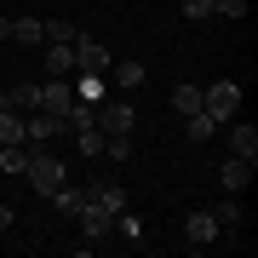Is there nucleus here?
<instances>
[{
	"label": "nucleus",
	"instance_id": "obj_1",
	"mask_svg": "<svg viewBox=\"0 0 258 258\" xmlns=\"http://www.w3.org/2000/svg\"><path fill=\"white\" fill-rule=\"evenodd\" d=\"M23 178L35 184V195H52V189L69 184V178H63V161H57L52 149H35V155H29V166H23Z\"/></svg>",
	"mask_w": 258,
	"mask_h": 258
},
{
	"label": "nucleus",
	"instance_id": "obj_2",
	"mask_svg": "<svg viewBox=\"0 0 258 258\" xmlns=\"http://www.w3.org/2000/svg\"><path fill=\"white\" fill-rule=\"evenodd\" d=\"M201 109L218 120V126H224V120H235V109H241V86H235V81H212L207 92H201Z\"/></svg>",
	"mask_w": 258,
	"mask_h": 258
},
{
	"label": "nucleus",
	"instance_id": "obj_3",
	"mask_svg": "<svg viewBox=\"0 0 258 258\" xmlns=\"http://www.w3.org/2000/svg\"><path fill=\"white\" fill-rule=\"evenodd\" d=\"M69 103H75V75H46V81H40V103H35V109H46V115L63 120Z\"/></svg>",
	"mask_w": 258,
	"mask_h": 258
},
{
	"label": "nucleus",
	"instance_id": "obj_4",
	"mask_svg": "<svg viewBox=\"0 0 258 258\" xmlns=\"http://www.w3.org/2000/svg\"><path fill=\"white\" fill-rule=\"evenodd\" d=\"M109 46L103 40H92V35H75V69H86V75H109Z\"/></svg>",
	"mask_w": 258,
	"mask_h": 258
},
{
	"label": "nucleus",
	"instance_id": "obj_5",
	"mask_svg": "<svg viewBox=\"0 0 258 258\" xmlns=\"http://www.w3.org/2000/svg\"><path fill=\"white\" fill-rule=\"evenodd\" d=\"M75 218H81V235H86V241H109V235H115V212L98 207V201H86Z\"/></svg>",
	"mask_w": 258,
	"mask_h": 258
},
{
	"label": "nucleus",
	"instance_id": "obj_6",
	"mask_svg": "<svg viewBox=\"0 0 258 258\" xmlns=\"http://www.w3.org/2000/svg\"><path fill=\"white\" fill-rule=\"evenodd\" d=\"M252 172H258V161H247V155H230V161L218 166V184L230 189V195H241V189L252 184Z\"/></svg>",
	"mask_w": 258,
	"mask_h": 258
},
{
	"label": "nucleus",
	"instance_id": "obj_7",
	"mask_svg": "<svg viewBox=\"0 0 258 258\" xmlns=\"http://www.w3.org/2000/svg\"><path fill=\"white\" fill-rule=\"evenodd\" d=\"M40 69L46 75H75V40H46L40 46Z\"/></svg>",
	"mask_w": 258,
	"mask_h": 258
},
{
	"label": "nucleus",
	"instance_id": "obj_8",
	"mask_svg": "<svg viewBox=\"0 0 258 258\" xmlns=\"http://www.w3.org/2000/svg\"><path fill=\"white\" fill-rule=\"evenodd\" d=\"M23 132H29V144H52L57 132H63V120L46 115V109H29V115H23Z\"/></svg>",
	"mask_w": 258,
	"mask_h": 258
},
{
	"label": "nucleus",
	"instance_id": "obj_9",
	"mask_svg": "<svg viewBox=\"0 0 258 258\" xmlns=\"http://www.w3.org/2000/svg\"><path fill=\"white\" fill-rule=\"evenodd\" d=\"M138 126V109L132 103H103L98 109V132H132Z\"/></svg>",
	"mask_w": 258,
	"mask_h": 258
},
{
	"label": "nucleus",
	"instance_id": "obj_10",
	"mask_svg": "<svg viewBox=\"0 0 258 258\" xmlns=\"http://www.w3.org/2000/svg\"><path fill=\"white\" fill-rule=\"evenodd\" d=\"M230 149L247 155V161H258V126H252V120H235V126H230Z\"/></svg>",
	"mask_w": 258,
	"mask_h": 258
},
{
	"label": "nucleus",
	"instance_id": "obj_11",
	"mask_svg": "<svg viewBox=\"0 0 258 258\" xmlns=\"http://www.w3.org/2000/svg\"><path fill=\"white\" fill-rule=\"evenodd\" d=\"M12 40L18 46H46V18H18L12 23Z\"/></svg>",
	"mask_w": 258,
	"mask_h": 258
},
{
	"label": "nucleus",
	"instance_id": "obj_12",
	"mask_svg": "<svg viewBox=\"0 0 258 258\" xmlns=\"http://www.w3.org/2000/svg\"><path fill=\"white\" fill-rule=\"evenodd\" d=\"M184 235L195 241V247H207V241L218 235V218H212V212H189V224H184Z\"/></svg>",
	"mask_w": 258,
	"mask_h": 258
},
{
	"label": "nucleus",
	"instance_id": "obj_13",
	"mask_svg": "<svg viewBox=\"0 0 258 258\" xmlns=\"http://www.w3.org/2000/svg\"><path fill=\"white\" fill-rule=\"evenodd\" d=\"M63 126H69V132H86V126H98V109H92L86 98H75L69 109H63Z\"/></svg>",
	"mask_w": 258,
	"mask_h": 258
},
{
	"label": "nucleus",
	"instance_id": "obj_14",
	"mask_svg": "<svg viewBox=\"0 0 258 258\" xmlns=\"http://www.w3.org/2000/svg\"><path fill=\"white\" fill-rule=\"evenodd\" d=\"M109 69H115L120 92H138V86H144V63H132V57H120V63H109Z\"/></svg>",
	"mask_w": 258,
	"mask_h": 258
},
{
	"label": "nucleus",
	"instance_id": "obj_15",
	"mask_svg": "<svg viewBox=\"0 0 258 258\" xmlns=\"http://www.w3.org/2000/svg\"><path fill=\"white\" fill-rule=\"evenodd\" d=\"M86 195H92L98 207H109V212H126V189H120V184H92Z\"/></svg>",
	"mask_w": 258,
	"mask_h": 258
},
{
	"label": "nucleus",
	"instance_id": "obj_16",
	"mask_svg": "<svg viewBox=\"0 0 258 258\" xmlns=\"http://www.w3.org/2000/svg\"><path fill=\"white\" fill-rule=\"evenodd\" d=\"M29 138V132H23V115L18 109H0V149H6V144H23Z\"/></svg>",
	"mask_w": 258,
	"mask_h": 258
},
{
	"label": "nucleus",
	"instance_id": "obj_17",
	"mask_svg": "<svg viewBox=\"0 0 258 258\" xmlns=\"http://www.w3.org/2000/svg\"><path fill=\"white\" fill-rule=\"evenodd\" d=\"M184 120H189V138H195V144H207V138H218V120H212L207 109H195V115H184Z\"/></svg>",
	"mask_w": 258,
	"mask_h": 258
},
{
	"label": "nucleus",
	"instance_id": "obj_18",
	"mask_svg": "<svg viewBox=\"0 0 258 258\" xmlns=\"http://www.w3.org/2000/svg\"><path fill=\"white\" fill-rule=\"evenodd\" d=\"M35 103H40V86L35 81H18V86H12V109H18V115H29Z\"/></svg>",
	"mask_w": 258,
	"mask_h": 258
},
{
	"label": "nucleus",
	"instance_id": "obj_19",
	"mask_svg": "<svg viewBox=\"0 0 258 258\" xmlns=\"http://www.w3.org/2000/svg\"><path fill=\"white\" fill-rule=\"evenodd\" d=\"M212 218H218V230H235V224H241V201H235V195H224V201L212 207Z\"/></svg>",
	"mask_w": 258,
	"mask_h": 258
},
{
	"label": "nucleus",
	"instance_id": "obj_20",
	"mask_svg": "<svg viewBox=\"0 0 258 258\" xmlns=\"http://www.w3.org/2000/svg\"><path fill=\"white\" fill-rule=\"evenodd\" d=\"M172 109L178 115H195V109H201V86H178V92H172Z\"/></svg>",
	"mask_w": 258,
	"mask_h": 258
},
{
	"label": "nucleus",
	"instance_id": "obj_21",
	"mask_svg": "<svg viewBox=\"0 0 258 258\" xmlns=\"http://www.w3.org/2000/svg\"><path fill=\"white\" fill-rule=\"evenodd\" d=\"M81 81H75V98H86V103H98V92H103V75H86V69H75Z\"/></svg>",
	"mask_w": 258,
	"mask_h": 258
},
{
	"label": "nucleus",
	"instance_id": "obj_22",
	"mask_svg": "<svg viewBox=\"0 0 258 258\" xmlns=\"http://www.w3.org/2000/svg\"><path fill=\"white\" fill-rule=\"evenodd\" d=\"M115 235H126V241H138V235H144V224H138V212H115Z\"/></svg>",
	"mask_w": 258,
	"mask_h": 258
},
{
	"label": "nucleus",
	"instance_id": "obj_23",
	"mask_svg": "<svg viewBox=\"0 0 258 258\" xmlns=\"http://www.w3.org/2000/svg\"><path fill=\"white\" fill-rule=\"evenodd\" d=\"M75 144H81V155H103V132H98V126L75 132Z\"/></svg>",
	"mask_w": 258,
	"mask_h": 258
},
{
	"label": "nucleus",
	"instance_id": "obj_24",
	"mask_svg": "<svg viewBox=\"0 0 258 258\" xmlns=\"http://www.w3.org/2000/svg\"><path fill=\"white\" fill-rule=\"evenodd\" d=\"M81 29H75L69 18H46V40H75Z\"/></svg>",
	"mask_w": 258,
	"mask_h": 258
},
{
	"label": "nucleus",
	"instance_id": "obj_25",
	"mask_svg": "<svg viewBox=\"0 0 258 258\" xmlns=\"http://www.w3.org/2000/svg\"><path fill=\"white\" fill-rule=\"evenodd\" d=\"M212 18H247V0H212Z\"/></svg>",
	"mask_w": 258,
	"mask_h": 258
},
{
	"label": "nucleus",
	"instance_id": "obj_26",
	"mask_svg": "<svg viewBox=\"0 0 258 258\" xmlns=\"http://www.w3.org/2000/svg\"><path fill=\"white\" fill-rule=\"evenodd\" d=\"M184 18H195V23L212 18V0H184Z\"/></svg>",
	"mask_w": 258,
	"mask_h": 258
},
{
	"label": "nucleus",
	"instance_id": "obj_27",
	"mask_svg": "<svg viewBox=\"0 0 258 258\" xmlns=\"http://www.w3.org/2000/svg\"><path fill=\"white\" fill-rule=\"evenodd\" d=\"M12 230V207H0V235H6Z\"/></svg>",
	"mask_w": 258,
	"mask_h": 258
},
{
	"label": "nucleus",
	"instance_id": "obj_28",
	"mask_svg": "<svg viewBox=\"0 0 258 258\" xmlns=\"http://www.w3.org/2000/svg\"><path fill=\"white\" fill-rule=\"evenodd\" d=\"M0 40H12V18H0Z\"/></svg>",
	"mask_w": 258,
	"mask_h": 258
},
{
	"label": "nucleus",
	"instance_id": "obj_29",
	"mask_svg": "<svg viewBox=\"0 0 258 258\" xmlns=\"http://www.w3.org/2000/svg\"><path fill=\"white\" fill-rule=\"evenodd\" d=\"M0 109H12V92H0Z\"/></svg>",
	"mask_w": 258,
	"mask_h": 258
}]
</instances>
